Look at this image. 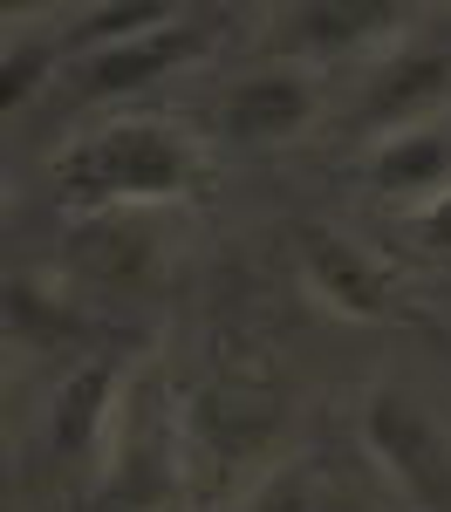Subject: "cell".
Segmentation results:
<instances>
[{
  "label": "cell",
  "mask_w": 451,
  "mask_h": 512,
  "mask_svg": "<svg viewBox=\"0 0 451 512\" xmlns=\"http://www.w3.org/2000/svg\"><path fill=\"white\" fill-rule=\"evenodd\" d=\"M410 239H417L424 253H451V192H438L417 219H410Z\"/></svg>",
  "instance_id": "cell-14"
},
{
  "label": "cell",
  "mask_w": 451,
  "mask_h": 512,
  "mask_svg": "<svg viewBox=\"0 0 451 512\" xmlns=\"http://www.w3.org/2000/svg\"><path fill=\"white\" fill-rule=\"evenodd\" d=\"M451 171V144L438 137V130H404V137H390L383 151H376V164H369V185L390 198L404 192H424V185H438Z\"/></svg>",
  "instance_id": "cell-10"
},
{
  "label": "cell",
  "mask_w": 451,
  "mask_h": 512,
  "mask_svg": "<svg viewBox=\"0 0 451 512\" xmlns=\"http://www.w3.org/2000/svg\"><path fill=\"white\" fill-rule=\"evenodd\" d=\"M55 55H62V41H28V48L14 41V48H7V76H0V103H7V110L28 103L41 89V76L55 69Z\"/></svg>",
  "instance_id": "cell-12"
},
{
  "label": "cell",
  "mask_w": 451,
  "mask_h": 512,
  "mask_svg": "<svg viewBox=\"0 0 451 512\" xmlns=\"http://www.w3.org/2000/svg\"><path fill=\"white\" fill-rule=\"evenodd\" d=\"M205 41H212L205 21H164L151 35L89 55V62H82V89H89V96H137V89L164 82L171 69H185L192 55H205Z\"/></svg>",
  "instance_id": "cell-4"
},
{
  "label": "cell",
  "mask_w": 451,
  "mask_h": 512,
  "mask_svg": "<svg viewBox=\"0 0 451 512\" xmlns=\"http://www.w3.org/2000/svg\"><path fill=\"white\" fill-rule=\"evenodd\" d=\"M110 396H117V362H82L76 376L55 390V403H48V444L62 458L89 451L96 431H103V417H110Z\"/></svg>",
  "instance_id": "cell-7"
},
{
  "label": "cell",
  "mask_w": 451,
  "mask_h": 512,
  "mask_svg": "<svg viewBox=\"0 0 451 512\" xmlns=\"http://www.w3.org/2000/svg\"><path fill=\"white\" fill-rule=\"evenodd\" d=\"M164 21H178L164 0H123V7H96V14H82V21H76V35L62 41V48H89V55H103V48L151 35V28H164Z\"/></svg>",
  "instance_id": "cell-11"
},
{
  "label": "cell",
  "mask_w": 451,
  "mask_h": 512,
  "mask_svg": "<svg viewBox=\"0 0 451 512\" xmlns=\"http://www.w3.org/2000/svg\"><path fill=\"white\" fill-rule=\"evenodd\" d=\"M363 431H369V451L390 465V472L404 478L410 492L424 499V506H445L451 499V472H445V444H438V431H431V417L417 410V403H404V396H369L363 410Z\"/></svg>",
  "instance_id": "cell-3"
},
{
  "label": "cell",
  "mask_w": 451,
  "mask_h": 512,
  "mask_svg": "<svg viewBox=\"0 0 451 512\" xmlns=\"http://www.w3.org/2000/svg\"><path fill=\"white\" fill-rule=\"evenodd\" d=\"M62 205L82 219H103V205L137 198V205H158V198L192 192V151L171 123H110L103 137L76 144L62 158Z\"/></svg>",
  "instance_id": "cell-1"
},
{
  "label": "cell",
  "mask_w": 451,
  "mask_h": 512,
  "mask_svg": "<svg viewBox=\"0 0 451 512\" xmlns=\"http://www.w3.org/2000/svg\"><path fill=\"white\" fill-rule=\"evenodd\" d=\"M390 21H397V7H383V0H308L287 28H294V48L335 55V48H356L363 35L390 28Z\"/></svg>",
  "instance_id": "cell-9"
},
{
  "label": "cell",
  "mask_w": 451,
  "mask_h": 512,
  "mask_svg": "<svg viewBox=\"0 0 451 512\" xmlns=\"http://www.w3.org/2000/svg\"><path fill=\"white\" fill-rule=\"evenodd\" d=\"M445 96H451V55H445V48H431V55H404L397 69L376 76V89H369V103H363V123H369V130L404 137V130H424V117H431Z\"/></svg>",
  "instance_id": "cell-6"
},
{
  "label": "cell",
  "mask_w": 451,
  "mask_h": 512,
  "mask_svg": "<svg viewBox=\"0 0 451 512\" xmlns=\"http://www.w3.org/2000/svg\"><path fill=\"white\" fill-rule=\"evenodd\" d=\"M7 315H14V335H41V342H62V335H82V321H55V308L41 301L35 287H7Z\"/></svg>",
  "instance_id": "cell-13"
},
{
  "label": "cell",
  "mask_w": 451,
  "mask_h": 512,
  "mask_svg": "<svg viewBox=\"0 0 451 512\" xmlns=\"http://www.w3.org/2000/svg\"><path fill=\"white\" fill-rule=\"evenodd\" d=\"M69 253L82 260V274L117 280V287H137L151 274V233H137L130 219H82Z\"/></svg>",
  "instance_id": "cell-8"
},
{
  "label": "cell",
  "mask_w": 451,
  "mask_h": 512,
  "mask_svg": "<svg viewBox=\"0 0 451 512\" xmlns=\"http://www.w3.org/2000/svg\"><path fill=\"white\" fill-rule=\"evenodd\" d=\"M301 267H308L315 294H322L335 315H349V321H404L397 280L383 274V260H369L349 233H335V226H301Z\"/></svg>",
  "instance_id": "cell-2"
},
{
  "label": "cell",
  "mask_w": 451,
  "mask_h": 512,
  "mask_svg": "<svg viewBox=\"0 0 451 512\" xmlns=\"http://www.w3.org/2000/svg\"><path fill=\"white\" fill-rule=\"evenodd\" d=\"M308 117H315V82L301 69H260V76L233 82L219 103V130L233 144H287Z\"/></svg>",
  "instance_id": "cell-5"
}]
</instances>
